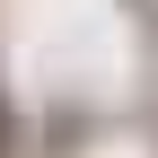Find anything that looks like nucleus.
Instances as JSON below:
<instances>
[{
    "instance_id": "obj_1",
    "label": "nucleus",
    "mask_w": 158,
    "mask_h": 158,
    "mask_svg": "<svg viewBox=\"0 0 158 158\" xmlns=\"http://www.w3.org/2000/svg\"><path fill=\"white\" fill-rule=\"evenodd\" d=\"M0 158H9V106H0Z\"/></svg>"
}]
</instances>
